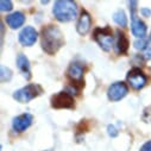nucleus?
Segmentation results:
<instances>
[{"label": "nucleus", "instance_id": "obj_1", "mask_svg": "<svg viewBox=\"0 0 151 151\" xmlns=\"http://www.w3.org/2000/svg\"><path fill=\"white\" fill-rule=\"evenodd\" d=\"M41 44L47 54L55 55L64 45V38L61 30L56 25H47L43 27L41 35Z\"/></svg>", "mask_w": 151, "mask_h": 151}, {"label": "nucleus", "instance_id": "obj_2", "mask_svg": "<svg viewBox=\"0 0 151 151\" xmlns=\"http://www.w3.org/2000/svg\"><path fill=\"white\" fill-rule=\"evenodd\" d=\"M52 14L61 23H68L76 18L78 5L71 0H57L52 7Z\"/></svg>", "mask_w": 151, "mask_h": 151}, {"label": "nucleus", "instance_id": "obj_3", "mask_svg": "<svg viewBox=\"0 0 151 151\" xmlns=\"http://www.w3.org/2000/svg\"><path fill=\"white\" fill-rule=\"evenodd\" d=\"M94 40L99 44V47L104 51H109L114 43V36H113L111 29L107 27H96L94 30Z\"/></svg>", "mask_w": 151, "mask_h": 151}, {"label": "nucleus", "instance_id": "obj_4", "mask_svg": "<svg viewBox=\"0 0 151 151\" xmlns=\"http://www.w3.org/2000/svg\"><path fill=\"white\" fill-rule=\"evenodd\" d=\"M43 91H42L41 86L30 83V85H27L20 89H17L13 93V99L20 104H26V102L33 100L36 96H38Z\"/></svg>", "mask_w": 151, "mask_h": 151}, {"label": "nucleus", "instance_id": "obj_5", "mask_svg": "<svg viewBox=\"0 0 151 151\" xmlns=\"http://www.w3.org/2000/svg\"><path fill=\"white\" fill-rule=\"evenodd\" d=\"M129 93V87L125 82L123 81H117V82H113L107 91V96L111 101L113 102H117L120 101L122 99H124Z\"/></svg>", "mask_w": 151, "mask_h": 151}, {"label": "nucleus", "instance_id": "obj_6", "mask_svg": "<svg viewBox=\"0 0 151 151\" xmlns=\"http://www.w3.org/2000/svg\"><path fill=\"white\" fill-rule=\"evenodd\" d=\"M126 79H127L129 85H130L133 89H136V91L142 89V88L146 85V82H147V79H146V76H145V74H144L139 68H132V69L127 73Z\"/></svg>", "mask_w": 151, "mask_h": 151}, {"label": "nucleus", "instance_id": "obj_7", "mask_svg": "<svg viewBox=\"0 0 151 151\" xmlns=\"http://www.w3.org/2000/svg\"><path fill=\"white\" fill-rule=\"evenodd\" d=\"M51 106L57 109L62 108H73L74 107V98L68 92H60L51 98Z\"/></svg>", "mask_w": 151, "mask_h": 151}, {"label": "nucleus", "instance_id": "obj_8", "mask_svg": "<svg viewBox=\"0 0 151 151\" xmlns=\"http://www.w3.org/2000/svg\"><path fill=\"white\" fill-rule=\"evenodd\" d=\"M38 38V33L32 26H25L18 35V41L23 47H32Z\"/></svg>", "mask_w": 151, "mask_h": 151}, {"label": "nucleus", "instance_id": "obj_9", "mask_svg": "<svg viewBox=\"0 0 151 151\" xmlns=\"http://www.w3.org/2000/svg\"><path fill=\"white\" fill-rule=\"evenodd\" d=\"M33 122V117L30 113H23V114L13 118L12 120V127L17 132H24L26 131Z\"/></svg>", "mask_w": 151, "mask_h": 151}, {"label": "nucleus", "instance_id": "obj_10", "mask_svg": "<svg viewBox=\"0 0 151 151\" xmlns=\"http://www.w3.org/2000/svg\"><path fill=\"white\" fill-rule=\"evenodd\" d=\"M83 74H85V68L79 62H73L67 70L68 78L70 79L71 82H75V83H82Z\"/></svg>", "mask_w": 151, "mask_h": 151}, {"label": "nucleus", "instance_id": "obj_11", "mask_svg": "<svg viewBox=\"0 0 151 151\" xmlns=\"http://www.w3.org/2000/svg\"><path fill=\"white\" fill-rule=\"evenodd\" d=\"M91 26H92V18H91V14L87 12V11H82L81 12V16L78 20V24H76V31L79 35L81 36H85L91 30Z\"/></svg>", "mask_w": 151, "mask_h": 151}, {"label": "nucleus", "instance_id": "obj_12", "mask_svg": "<svg viewBox=\"0 0 151 151\" xmlns=\"http://www.w3.org/2000/svg\"><path fill=\"white\" fill-rule=\"evenodd\" d=\"M17 67L20 70V73L23 74V76L26 80L31 79V65H30V61L29 58L24 55V54H18L17 55Z\"/></svg>", "mask_w": 151, "mask_h": 151}, {"label": "nucleus", "instance_id": "obj_13", "mask_svg": "<svg viewBox=\"0 0 151 151\" xmlns=\"http://www.w3.org/2000/svg\"><path fill=\"white\" fill-rule=\"evenodd\" d=\"M131 19H132V23H131V32H132V35L134 37H137L138 40L144 38L145 35H146V30H147L145 23L142 22L140 19H138L137 16L136 17H131Z\"/></svg>", "mask_w": 151, "mask_h": 151}, {"label": "nucleus", "instance_id": "obj_14", "mask_svg": "<svg viewBox=\"0 0 151 151\" xmlns=\"http://www.w3.org/2000/svg\"><path fill=\"white\" fill-rule=\"evenodd\" d=\"M5 20H6V24L11 29L16 30V29H19L20 26L24 25V23H25V16H24V13L17 11V12H13V13L9 14Z\"/></svg>", "mask_w": 151, "mask_h": 151}, {"label": "nucleus", "instance_id": "obj_15", "mask_svg": "<svg viewBox=\"0 0 151 151\" xmlns=\"http://www.w3.org/2000/svg\"><path fill=\"white\" fill-rule=\"evenodd\" d=\"M116 50L119 55H124L129 50V40L124 32L120 30L117 31V38H116Z\"/></svg>", "mask_w": 151, "mask_h": 151}, {"label": "nucleus", "instance_id": "obj_16", "mask_svg": "<svg viewBox=\"0 0 151 151\" xmlns=\"http://www.w3.org/2000/svg\"><path fill=\"white\" fill-rule=\"evenodd\" d=\"M113 20L122 27L127 26V17H126V14L123 10H118V11H116L114 13H113Z\"/></svg>", "mask_w": 151, "mask_h": 151}, {"label": "nucleus", "instance_id": "obj_17", "mask_svg": "<svg viewBox=\"0 0 151 151\" xmlns=\"http://www.w3.org/2000/svg\"><path fill=\"white\" fill-rule=\"evenodd\" d=\"M0 76H1V81L3 82H7L12 79V70L5 65H1V74H0Z\"/></svg>", "mask_w": 151, "mask_h": 151}, {"label": "nucleus", "instance_id": "obj_18", "mask_svg": "<svg viewBox=\"0 0 151 151\" xmlns=\"http://www.w3.org/2000/svg\"><path fill=\"white\" fill-rule=\"evenodd\" d=\"M133 45H134V48H136L137 50H142V51H144L145 49L149 48V45H147V41L144 40V38H140V40L134 41Z\"/></svg>", "mask_w": 151, "mask_h": 151}, {"label": "nucleus", "instance_id": "obj_19", "mask_svg": "<svg viewBox=\"0 0 151 151\" xmlns=\"http://www.w3.org/2000/svg\"><path fill=\"white\" fill-rule=\"evenodd\" d=\"M13 9V4L11 0H1L0 1V10L1 12H9Z\"/></svg>", "mask_w": 151, "mask_h": 151}, {"label": "nucleus", "instance_id": "obj_20", "mask_svg": "<svg viewBox=\"0 0 151 151\" xmlns=\"http://www.w3.org/2000/svg\"><path fill=\"white\" fill-rule=\"evenodd\" d=\"M142 120L144 123H151V106H147L146 108H144Z\"/></svg>", "mask_w": 151, "mask_h": 151}, {"label": "nucleus", "instance_id": "obj_21", "mask_svg": "<svg viewBox=\"0 0 151 151\" xmlns=\"http://www.w3.org/2000/svg\"><path fill=\"white\" fill-rule=\"evenodd\" d=\"M107 133H108V136L112 137V138H116V137L119 134L117 127H116L114 125H112V124H109V125L107 126Z\"/></svg>", "mask_w": 151, "mask_h": 151}, {"label": "nucleus", "instance_id": "obj_22", "mask_svg": "<svg viewBox=\"0 0 151 151\" xmlns=\"http://www.w3.org/2000/svg\"><path fill=\"white\" fill-rule=\"evenodd\" d=\"M139 151H151V140H147L146 143H144L140 146Z\"/></svg>", "mask_w": 151, "mask_h": 151}, {"label": "nucleus", "instance_id": "obj_23", "mask_svg": "<svg viewBox=\"0 0 151 151\" xmlns=\"http://www.w3.org/2000/svg\"><path fill=\"white\" fill-rule=\"evenodd\" d=\"M142 57H144L146 61L151 60V48H150V47L143 51V55H142Z\"/></svg>", "mask_w": 151, "mask_h": 151}, {"label": "nucleus", "instance_id": "obj_24", "mask_svg": "<svg viewBox=\"0 0 151 151\" xmlns=\"http://www.w3.org/2000/svg\"><path fill=\"white\" fill-rule=\"evenodd\" d=\"M140 13L143 14V17H150L151 16V10L150 9H146V7H143L140 10Z\"/></svg>", "mask_w": 151, "mask_h": 151}, {"label": "nucleus", "instance_id": "obj_25", "mask_svg": "<svg viewBox=\"0 0 151 151\" xmlns=\"http://www.w3.org/2000/svg\"><path fill=\"white\" fill-rule=\"evenodd\" d=\"M45 151H55V150H52V149H49V150H45Z\"/></svg>", "mask_w": 151, "mask_h": 151}, {"label": "nucleus", "instance_id": "obj_26", "mask_svg": "<svg viewBox=\"0 0 151 151\" xmlns=\"http://www.w3.org/2000/svg\"><path fill=\"white\" fill-rule=\"evenodd\" d=\"M150 38H151V35H150Z\"/></svg>", "mask_w": 151, "mask_h": 151}]
</instances>
